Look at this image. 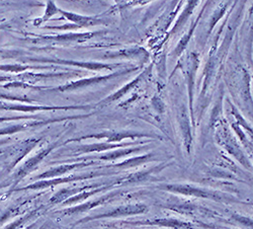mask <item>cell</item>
Segmentation results:
<instances>
[{
  "instance_id": "obj_1",
  "label": "cell",
  "mask_w": 253,
  "mask_h": 229,
  "mask_svg": "<svg viewBox=\"0 0 253 229\" xmlns=\"http://www.w3.org/2000/svg\"><path fill=\"white\" fill-rule=\"evenodd\" d=\"M149 0H137V2H140V3H144V2H148Z\"/></svg>"
}]
</instances>
